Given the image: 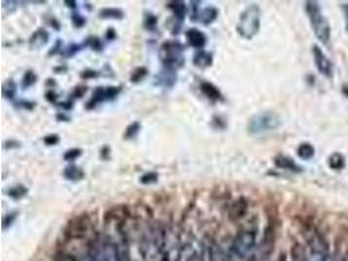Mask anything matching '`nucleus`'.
Here are the masks:
<instances>
[{
  "label": "nucleus",
  "mask_w": 348,
  "mask_h": 261,
  "mask_svg": "<svg viewBox=\"0 0 348 261\" xmlns=\"http://www.w3.org/2000/svg\"><path fill=\"white\" fill-rule=\"evenodd\" d=\"M256 230L252 228H242L236 234L235 239L231 244V261H252L254 257L256 249Z\"/></svg>",
  "instance_id": "nucleus-1"
},
{
  "label": "nucleus",
  "mask_w": 348,
  "mask_h": 261,
  "mask_svg": "<svg viewBox=\"0 0 348 261\" xmlns=\"http://www.w3.org/2000/svg\"><path fill=\"white\" fill-rule=\"evenodd\" d=\"M304 6L305 12L308 15L310 25H312L313 33L322 45L328 46L332 38V29H330L328 19L322 14L320 4L317 2H305Z\"/></svg>",
  "instance_id": "nucleus-2"
},
{
  "label": "nucleus",
  "mask_w": 348,
  "mask_h": 261,
  "mask_svg": "<svg viewBox=\"0 0 348 261\" xmlns=\"http://www.w3.org/2000/svg\"><path fill=\"white\" fill-rule=\"evenodd\" d=\"M261 27V10L257 4H250L242 11L239 17L236 32L246 40H252L260 32Z\"/></svg>",
  "instance_id": "nucleus-3"
},
{
  "label": "nucleus",
  "mask_w": 348,
  "mask_h": 261,
  "mask_svg": "<svg viewBox=\"0 0 348 261\" xmlns=\"http://www.w3.org/2000/svg\"><path fill=\"white\" fill-rule=\"evenodd\" d=\"M282 126V118L274 111H262L250 116L248 120V132L250 135H261V133L276 131Z\"/></svg>",
  "instance_id": "nucleus-4"
},
{
  "label": "nucleus",
  "mask_w": 348,
  "mask_h": 261,
  "mask_svg": "<svg viewBox=\"0 0 348 261\" xmlns=\"http://www.w3.org/2000/svg\"><path fill=\"white\" fill-rule=\"evenodd\" d=\"M306 243L309 247L308 261H332L328 241L316 228L306 232Z\"/></svg>",
  "instance_id": "nucleus-5"
},
{
  "label": "nucleus",
  "mask_w": 348,
  "mask_h": 261,
  "mask_svg": "<svg viewBox=\"0 0 348 261\" xmlns=\"http://www.w3.org/2000/svg\"><path fill=\"white\" fill-rule=\"evenodd\" d=\"M182 43L176 41H168L164 42L160 47V58L167 68H179L184 64V57H182Z\"/></svg>",
  "instance_id": "nucleus-6"
},
{
  "label": "nucleus",
  "mask_w": 348,
  "mask_h": 261,
  "mask_svg": "<svg viewBox=\"0 0 348 261\" xmlns=\"http://www.w3.org/2000/svg\"><path fill=\"white\" fill-rule=\"evenodd\" d=\"M274 243H276V230L272 223H268L264 231L261 243L256 249L254 257L252 261H270V254L274 248Z\"/></svg>",
  "instance_id": "nucleus-7"
},
{
  "label": "nucleus",
  "mask_w": 348,
  "mask_h": 261,
  "mask_svg": "<svg viewBox=\"0 0 348 261\" xmlns=\"http://www.w3.org/2000/svg\"><path fill=\"white\" fill-rule=\"evenodd\" d=\"M313 59H314V64L317 67V71L321 73L322 76L332 77V60L326 57V54L322 51V49L317 45L312 47Z\"/></svg>",
  "instance_id": "nucleus-8"
},
{
  "label": "nucleus",
  "mask_w": 348,
  "mask_h": 261,
  "mask_svg": "<svg viewBox=\"0 0 348 261\" xmlns=\"http://www.w3.org/2000/svg\"><path fill=\"white\" fill-rule=\"evenodd\" d=\"M120 93V88H115V86H107V88H96L93 93V97L88 103V109L96 107L98 103L103 102V101H110L114 99Z\"/></svg>",
  "instance_id": "nucleus-9"
},
{
  "label": "nucleus",
  "mask_w": 348,
  "mask_h": 261,
  "mask_svg": "<svg viewBox=\"0 0 348 261\" xmlns=\"http://www.w3.org/2000/svg\"><path fill=\"white\" fill-rule=\"evenodd\" d=\"M90 222L86 217H77L76 219H73L68 225V228H66V235L70 238H82L84 234H86L88 228H89Z\"/></svg>",
  "instance_id": "nucleus-10"
},
{
  "label": "nucleus",
  "mask_w": 348,
  "mask_h": 261,
  "mask_svg": "<svg viewBox=\"0 0 348 261\" xmlns=\"http://www.w3.org/2000/svg\"><path fill=\"white\" fill-rule=\"evenodd\" d=\"M246 210H248V201L244 197H240L238 200L232 202L230 205L228 209V217L232 221H238V219L242 218L246 215Z\"/></svg>",
  "instance_id": "nucleus-11"
},
{
  "label": "nucleus",
  "mask_w": 348,
  "mask_h": 261,
  "mask_svg": "<svg viewBox=\"0 0 348 261\" xmlns=\"http://www.w3.org/2000/svg\"><path fill=\"white\" fill-rule=\"evenodd\" d=\"M274 165H276L278 169L287 170V171L302 172V166H298L294 159L287 157V155H276V158H274Z\"/></svg>",
  "instance_id": "nucleus-12"
},
{
  "label": "nucleus",
  "mask_w": 348,
  "mask_h": 261,
  "mask_svg": "<svg viewBox=\"0 0 348 261\" xmlns=\"http://www.w3.org/2000/svg\"><path fill=\"white\" fill-rule=\"evenodd\" d=\"M186 40H188L189 45L194 49L201 50L206 45V36L196 28H192L186 32Z\"/></svg>",
  "instance_id": "nucleus-13"
},
{
  "label": "nucleus",
  "mask_w": 348,
  "mask_h": 261,
  "mask_svg": "<svg viewBox=\"0 0 348 261\" xmlns=\"http://www.w3.org/2000/svg\"><path fill=\"white\" fill-rule=\"evenodd\" d=\"M175 83H176L175 70L164 67L162 72L160 73V76H158V84L164 86V88H172V86L175 85Z\"/></svg>",
  "instance_id": "nucleus-14"
},
{
  "label": "nucleus",
  "mask_w": 348,
  "mask_h": 261,
  "mask_svg": "<svg viewBox=\"0 0 348 261\" xmlns=\"http://www.w3.org/2000/svg\"><path fill=\"white\" fill-rule=\"evenodd\" d=\"M200 89H201V92H202L208 98L212 99V101H220V99L223 98L220 90L212 83L204 81V83H201Z\"/></svg>",
  "instance_id": "nucleus-15"
},
{
  "label": "nucleus",
  "mask_w": 348,
  "mask_h": 261,
  "mask_svg": "<svg viewBox=\"0 0 348 261\" xmlns=\"http://www.w3.org/2000/svg\"><path fill=\"white\" fill-rule=\"evenodd\" d=\"M167 7L174 12L176 23L182 24L186 16V6L184 2H170Z\"/></svg>",
  "instance_id": "nucleus-16"
},
{
  "label": "nucleus",
  "mask_w": 348,
  "mask_h": 261,
  "mask_svg": "<svg viewBox=\"0 0 348 261\" xmlns=\"http://www.w3.org/2000/svg\"><path fill=\"white\" fill-rule=\"evenodd\" d=\"M193 64L198 68H208L212 64V55L204 50H200L193 57Z\"/></svg>",
  "instance_id": "nucleus-17"
},
{
  "label": "nucleus",
  "mask_w": 348,
  "mask_h": 261,
  "mask_svg": "<svg viewBox=\"0 0 348 261\" xmlns=\"http://www.w3.org/2000/svg\"><path fill=\"white\" fill-rule=\"evenodd\" d=\"M48 42V33L44 29H38L33 36L30 37L29 43L33 49H40V47L44 46Z\"/></svg>",
  "instance_id": "nucleus-18"
},
{
  "label": "nucleus",
  "mask_w": 348,
  "mask_h": 261,
  "mask_svg": "<svg viewBox=\"0 0 348 261\" xmlns=\"http://www.w3.org/2000/svg\"><path fill=\"white\" fill-rule=\"evenodd\" d=\"M216 17H218V10L214 7H208L200 12L196 21H200L204 25H209L212 21L216 20Z\"/></svg>",
  "instance_id": "nucleus-19"
},
{
  "label": "nucleus",
  "mask_w": 348,
  "mask_h": 261,
  "mask_svg": "<svg viewBox=\"0 0 348 261\" xmlns=\"http://www.w3.org/2000/svg\"><path fill=\"white\" fill-rule=\"evenodd\" d=\"M328 167L332 170H334V171H340V170L344 169L346 166L344 155L338 152L332 153V154H330V157H328Z\"/></svg>",
  "instance_id": "nucleus-20"
},
{
  "label": "nucleus",
  "mask_w": 348,
  "mask_h": 261,
  "mask_svg": "<svg viewBox=\"0 0 348 261\" xmlns=\"http://www.w3.org/2000/svg\"><path fill=\"white\" fill-rule=\"evenodd\" d=\"M63 175L64 178L70 180V182H80L81 179L84 178V171L80 169V167H78V166L70 165V166H66V169H64Z\"/></svg>",
  "instance_id": "nucleus-21"
},
{
  "label": "nucleus",
  "mask_w": 348,
  "mask_h": 261,
  "mask_svg": "<svg viewBox=\"0 0 348 261\" xmlns=\"http://www.w3.org/2000/svg\"><path fill=\"white\" fill-rule=\"evenodd\" d=\"M296 153H298V158L300 159H302V161H309V159H312L313 157H314L316 149L312 144H309V142H302V144L298 145Z\"/></svg>",
  "instance_id": "nucleus-22"
},
{
  "label": "nucleus",
  "mask_w": 348,
  "mask_h": 261,
  "mask_svg": "<svg viewBox=\"0 0 348 261\" xmlns=\"http://www.w3.org/2000/svg\"><path fill=\"white\" fill-rule=\"evenodd\" d=\"M100 16L102 19H116V20H122L124 17V12L118 8H106L100 12Z\"/></svg>",
  "instance_id": "nucleus-23"
},
{
  "label": "nucleus",
  "mask_w": 348,
  "mask_h": 261,
  "mask_svg": "<svg viewBox=\"0 0 348 261\" xmlns=\"http://www.w3.org/2000/svg\"><path fill=\"white\" fill-rule=\"evenodd\" d=\"M26 195H28V188L22 184L14 185V187H12V188L8 191V196L14 198V200H21V198H24Z\"/></svg>",
  "instance_id": "nucleus-24"
},
{
  "label": "nucleus",
  "mask_w": 348,
  "mask_h": 261,
  "mask_svg": "<svg viewBox=\"0 0 348 261\" xmlns=\"http://www.w3.org/2000/svg\"><path fill=\"white\" fill-rule=\"evenodd\" d=\"M14 94H16V84L10 80V81H7V83L4 84L3 96L6 97V98H8L12 101V99L14 98Z\"/></svg>",
  "instance_id": "nucleus-25"
},
{
  "label": "nucleus",
  "mask_w": 348,
  "mask_h": 261,
  "mask_svg": "<svg viewBox=\"0 0 348 261\" xmlns=\"http://www.w3.org/2000/svg\"><path fill=\"white\" fill-rule=\"evenodd\" d=\"M140 128H141V124H140L138 122H134L132 123V124H130V126L126 127V132H124V139L126 140L133 139V137L138 133Z\"/></svg>",
  "instance_id": "nucleus-26"
},
{
  "label": "nucleus",
  "mask_w": 348,
  "mask_h": 261,
  "mask_svg": "<svg viewBox=\"0 0 348 261\" xmlns=\"http://www.w3.org/2000/svg\"><path fill=\"white\" fill-rule=\"evenodd\" d=\"M145 76H148V70H146L145 67H138L130 75V81L132 83H140Z\"/></svg>",
  "instance_id": "nucleus-27"
},
{
  "label": "nucleus",
  "mask_w": 348,
  "mask_h": 261,
  "mask_svg": "<svg viewBox=\"0 0 348 261\" xmlns=\"http://www.w3.org/2000/svg\"><path fill=\"white\" fill-rule=\"evenodd\" d=\"M36 75L33 72V71H28V72H25V75H24L22 77V86L24 88H29V86H32L33 84H36Z\"/></svg>",
  "instance_id": "nucleus-28"
},
{
  "label": "nucleus",
  "mask_w": 348,
  "mask_h": 261,
  "mask_svg": "<svg viewBox=\"0 0 348 261\" xmlns=\"http://www.w3.org/2000/svg\"><path fill=\"white\" fill-rule=\"evenodd\" d=\"M81 153H82V150L78 148L70 149V150H66V152L64 153V159H66V161H68V162H73L74 159H77L78 157H80Z\"/></svg>",
  "instance_id": "nucleus-29"
},
{
  "label": "nucleus",
  "mask_w": 348,
  "mask_h": 261,
  "mask_svg": "<svg viewBox=\"0 0 348 261\" xmlns=\"http://www.w3.org/2000/svg\"><path fill=\"white\" fill-rule=\"evenodd\" d=\"M156 180H158V174L154 171L146 172V174H144V175L140 178V182L142 183V184H152V183H156Z\"/></svg>",
  "instance_id": "nucleus-30"
},
{
  "label": "nucleus",
  "mask_w": 348,
  "mask_h": 261,
  "mask_svg": "<svg viewBox=\"0 0 348 261\" xmlns=\"http://www.w3.org/2000/svg\"><path fill=\"white\" fill-rule=\"evenodd\" d=\"M84 46H89L92 47L93 50H96V51H100L102 50V42H100L98 38H96V37H90V38H88L86 41H85V43H82Z\"/></svg>",
  "instance_id": "nucleus-31"
},
{
  "label": "nucleus",
  "mask_w": 348,
  "mask_h": 261,
  "mask_svg": "<svg viewBox=\"0 0 348 261\" xmlns=\"http://www.w3.org/2000/svg\"><path fill=\"white\" fill-rule=\"evenodd\" d=\"M156 23H158V19H156L154 15H145V28L148 30H154L156 27Z\"/></svg>",
  "instance_id": "nucleus-32"
},
{
  "label": "nucleus",
  "mask_w": 348,
  "mask_h": 261,
  "mask_svg": "<svg viewBox=\"0 0 348 261\" xmlns=\"http://www.w3.org/2000/svg\"><path fill=\"white\" fill-rule=\"evenodd\" d=\"M55 261H78V258L72 253H66V252H58L55 254Z\"/></svg>",
  "instance_id": "nucleus-33"
},
{
  "label": "nucleus",
  "mask_w": 348,
  "mask_h": 261,
  "mask_svg": "<svg viewBox=\"0 0 348 261\" xmlns=\"http://www.w3.org/2000/svg\"><path fill=\"white\" fill-rule=\"evenodd\" d=\"M17 217V212H12V213H8L7 215H4L3 218V228L6 230L7 227H10L12 223L14 222V219H16Z\"/></svg>",
  "instance_id": "nucleus-34"
},
{
  "label": "nucleus",
  "mask_w": 348,
  "mask_h": 261,
  "mask_svg": "<svg viewBox=\"0 0 348 261\" xmlns=\"http://www.w3.org/2000/svg\"><path fill=\"white\" fill-rule=\"evenodd\" d=\"M85 93H86V88H85V86H78V88H76V89L73 90L72 94L70 96V101L76 98H81Z\"/></svg>",
  "instance_id": "nucleus-35"
},
{
  "label": "nucleus",
  "mask_w": 348,
  "mask_h": 261,
  "mask_svg": "<svg viewBox=\"0 0 348 261\" xmlns=\"http://www.w3.org/2000/svg\"><path fill=\"white\" fill-rule=\"evenodd\" d=\"M72 23H73V25H74V27L81 28V27H84V25H85L86 20H85V17H82V16H81V15L74 14V15H72Z\"/></svg>",
  "instance_id": "nucleus-36"
},
{
  "label": "nucleus",
  "mask_w": 348,
  "mask_h": 261,
  "mask_svg": "<svg viewBox=\"0 0 348 261\" xmlns=\"http://www.w3.org/2000/svg\"><path fill=\"white\" fill-rule=\"evenodd\" d=\"M81 46H82V45H81ZM81 46H78V45H70L68 47H66V50H64L62 54H64L66 57H72V55H74V54L81 49Z\"/></svg>",
  "instance_id": "nucleus-37"
},
{
  "label": "nucleus",
  "mask_w": 348,
  "mask_h": 261,
  "mask_svg": "<svg viewBox=\"0 0 348 261\" xmlns=\"http://www.w3.org/2000/svg\"><path fill=\"white\" fill-rule=\"evenodd\" d=\"M60 141V137L58 135H48V136H46L44 139V142L46 144V145H56L58 142Z\"/></svg>",
  "instance_id": "nucleus-38"
},
{
  "label": "nucleus",
  "mask_w": 348,
  "mask_h": 261,
  "mask_svg": "<svg viewBox=\"0 0 348 261\" xmlns=\"http://www.w3.org/2000/svg\"><path fill=\"white\" fill-rule=\"evenodd\" d=\"M96 76H98V72H96V71H92V70H86L85 72L81 73V77H82V79H86V80L94 79Z\"/></svg>",
  "instance_id": "nucleus-39"
},
{
  "label": "nucleus",
  "mask_w": 348,
  "mask_h": 261,
  "mask_svg": "<svg viewBox=\"0 0 348 261\" xmlns=\"http://www.w3.org/2000/svg\"><path fill=\"white\" fill-rule=\"evenodd\" d=\"M20 146V142H17L16 140H8L4 144V148L6 149H14V148H18Z\"/></svg>",
  "instance_id": "nucleus-40"
},
{
  "label": "nucleus",
  "mask_w": 348,
  "mask_h": 261,
  "mask_svg": "<svg viewBox=\"0 0 348 261\" xmlns=\"http://www.w3.org/2000/svg\"><path fill=\"white\" fill-rule=\"evenodd\" d=\"M16 106L18 107H24V109L26 110H32L34 106H36V103H32V102H25V101H21V102L16 103Z\"/></svg>",
  "instance_id": "nucleus-41"
},
{
  "label": "nucleus",
  "mask_w": 348,
  "mask_h": 261,
  "mask_svg": "<svg viewBox=\"0 0 348 261\" xmlns=\"http://www.w3.org/2000/svg\"><path fill=\"white\" fill-rule=\"evenodd\" d=\"M46 98H47V101H48V102H55V99L58 98V94L55 92H54L52 89H51V90H48V92H47Z\"/></svg>",
  "instance_id": "nucleus-42"
},
{
  "label": "nucleus",
  "mask_w": 348,
  "mask_h": 261,
  "mask_svg": "<svg viewBox=\"0 0 348 261\" xmlns=\"http://www.w3.org/2000/svg\"><path fill=\"white\" fill-rule=\"evenodd\" d=\"M342 8L344 11V16H346V29L348 30V3L342 4Z\"/></svg>",
  "instance_id": "nucleus-43"
},
{
  "label": "nucleus",
  "mask_w": 348,
  "mask_h": 261,
  "mask_svg": "<svg viewBox=\"0 0 348 261\" xmlns=\"http://www.w3.org/2000/svg\"><path fill=\"white\" fill-rule=\"evenodd\" d=\"M106 36H107V38H108V40H114V38H115V37H116L115 30H114V29H108V30H107V34H106Z\"/></svg>",
  "instance_id": "nucleus-44"
},
{
  "label": "nucleus",
  "mask_w": 348,
  "mask_h": 261,
  "mask_svg": "<svg viewBox=\"0 0 348 261\" xmlns=\"http://www.w3.org/2000/svg\"><path fill=\"white\" fill-rule=\"evenodd\" d=\"M56 119H59L60 122H68V120H70V116L64 115V114H58Z\"/></svg>",
  "instance_id": "nucleus-45"
},
{
  "label": "nucleus",
  "mask_w": 348,
  "mask_h": 261,
  "mask_svg": "<svg viewBox=\"0 0 348 261\" xmlns=\"http://www.w3.org/2000/svg\"><path fill=\"white\" fill-rule=\"evenodd\" d=\"M64 3H66V6H68V7H70V8H76V4H77L76 2H70V0H66Z\"/></svg>",
  "instance_id": "nucleus-46"
},
{
  "label": "nucleus",
  "mask_w": 348,
  "mask_h": 261,
  "mask_svg": "<svg viewBox=\"0 0 348 261\" xmlns=\"http://www.w3.org/2000/svg\"><path fill=\"white\" fill-rule=\"evenodd\" d=\"M278 261H287V257H286V254H280V257H279Z\"/></svg>",
  "instance_id": "nucleus-47"
},
{
  "label": "nucleus",
  "mask_w": 348,
  "mask_h": 261,
  "mask_svg": "<svg viewBox=\"0 0 348 261\" xmlns=\"http://www.w3.org/2000/svg\"><path fill=\"white\" fill-rule=\"evenodd\" d=\"M347 89H348V88H347ZM343 92H344V94H346V96H348V90H346L344 88H343Z\"/></svg>",
  "instance_id": "nucleus-48"
}]
</instances>
